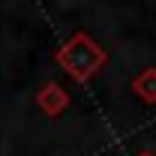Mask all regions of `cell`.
Listing matches in <instances>:
<instances>
[{"label":"cell","instance_id":"cell-1","mask_svg":"<svg viewBox=\"0 0 156 156\" xmlns=\"http://www.w3.org/2000/svg\"><path fill=\"white\" fill-rule=\"evenodd\" d=\"M57 63L69 75H75L78 81H84L87 75H93L99 66L105 63V51L96 48L84 33H75V36L57 51Z\"/></svg>","mask_w":156,"mask_h":156},{"label":"cell","instance_id":"cell-2","mask_svg":"<svg viewBox=\"0 0 156 156\" xmlns=\"http://www.w3.org/2000/svg\"><path fill=\"white\" fill-rule=\"evenodd\" d=\"M39 105H42L48 114H54V111H60V105H66V99L60 96V90L54 87V84H48V87L39 93Z\"/></svg>","mask_w":156,"mask_h":156},{"label":"cell","instance_id":"cell-3","mask_svg":"<svg viewBox=\"0 0 156 156\" xmlns=\"http://www.w3.org/2000/svg\"><path fill=\"white\" fill-rule=\"evenodd\" d=\"M138 156H153V153H138Z\"/></svg>","mask_w":156,"mask_h":156}]
</instances>
